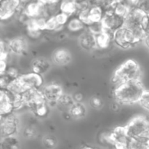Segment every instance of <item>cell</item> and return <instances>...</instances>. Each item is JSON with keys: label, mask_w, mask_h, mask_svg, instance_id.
<instances>
[{"label": "cell", "mask_w": 149, "mask_h": 149, "mask_svg": "<svg viewBox=\"0 0 149 149\" xmlns=\"http://www.w3.org/2000/svg\"><path fill=\"white\" fill-rule=\"evenodd\" d=\"M75 103L74 97L70 95L65 94L63 95L58 102L57 103V106L61 110H67V112L70 109V108Z\"/></svg>", "instance_id": "83f0119b"}, {"label": "cell", "mask_w": 149, "mask_h": 149, "mask_svg": "<svg viewBox=\"0 0 149 149\" xmlns=\"http://www.w3.org/2000/svg\"><path fill=\"white\" fill-rule=\"evenodd\" d=\"M15 95L6 89H0V116L1 117L8 116L15 111Z\"/></svg>", "instance_id": "9c48e42d"}, {"label": "cell", "mask_w": 149, "mask_h": 149, "mask_svg": "<svg viewBox=\"0 0 149 149\" xmlns=\"http://www.w3.org/2000/svg\"><path fill=\"white\" fill-rule=\"evenodd\" d=\"M59 10L65 13L70 17L77 15L78 13V7L75 0H63L59 4Z\"/></svg>", "instance_id": "7402d4cb"}, {"label": "cell", "mask_w": 149, "mask_h": 149, "mask_svg": "<svg viewBox=\"0 0 149 149\" xmlns=\"http://www.w3.org/2000/svg\"><path fill=\"white\" fill-rule=\"evenodd\" d=\"M141 67L135 60L129 59L124 62L113 73L111 81L115 86L134 80H141Z\"/></svg>", "instance_id": "7a4b0ae2"}, {"label": "cell", "mask_w": 149, "mask_h": 149, "mask_svg": "<svg viewBox=\"0 0 149 149\" xmlns=\"http://www.w3.org/2000/svg\"><path fill=\"white\" fill-rule=\"evenodd\" d=\"M95 42L97 49H107L113 42V33L103 29V31L95 34Z\"/></svg>", "instance_id": "d6986e66"}, {"label": "cell", "mask_w": 149, "mask_h": 149, "mask_svg": "<svg viewBox=\"0 0 149 149\" xmlns=\"http://www.w3.org/2000/svg\"><path fill=\"white\" fill-rule=\"evenodd\" d=\"M90 25L100 23L105 15V9L101 5L93 3L88 10Z\"/></svg>", "instance_id": "ac0fdd59"}, {"label": "cell", "mask_w": 149, "mask_h": 149, "mask_svg": "<svg viewBox=\"0 0 149 149\" xmlns=\"http://www.w3.org/2000/svg\"><path fill=\"white\" fill-rule=\"evenodd\" d=\"M113 42L122 49H129L141 43L133 32L125 26L113 33Z\"/></svg>", "instance_id": "277c9868"}, {"label": "cell", "mask_w": 149, "mask_h": 149, "mask_svg": "<svg viewBox=\"0 0 149 149\" xmlns=\"http://www.w3.org/2000/svg\"><path fill=\"white\" fill-rule=\"evenodd\" d=\"M78 42L80 47L85 51H93L96 49L95 34L88 28L81 32L78 37Z\"/></svg>", "instance_id": "9a60e30c"}, {"label": "cell", "mask_w": 149, "mask_h": 149, "mask_svg": "<svg viewBox=\"0 0 149 149\" xmlns=\"http://www.w3.org/2000/svg\"><path fill=\"white\" fill-rule=\"evenodd\" d=\"M143 42L144 45H146V47L149 49V34L146 35V36L144 37Z\"/></svg>", "instance_id": "7bdbcfd3"}, {"label": "cell", "mask_w": 149, "mask_h": 149, "mask_svg": "<svg viewBox=\"0 0 149 149\" xmlns=\"http://www.w3.org/2000/svg\"><path fill=\"white\" fill-rule=\"evenodd\" d=\"M127 133L130 139L149 135V120L146 116L134 117L125 126Z\"/></svg>", "instance_id": "3957f363"}, {"label": "cell", "mask_w": 149, "mask_h": 149, "mask_svg": "<svg viewBox=\"0 0 149 149\" xmlns=\"http://www.w3.org/2000/svg\"><path fill=\"white\" fill-rule=\"evenodd\" d=\"M81 149H98L97 148H95V147H92V146H86L83 147V148H81Z\"/></svg>", "instance_id": "f6af8a7d"}, {"label": "cell", "mask_w": 149, "mask_h": 149, "mask_svg": "<svg viewBox=\"0 0 149 149\" xmlns=\"http://www.w3.org/2000/svg\"><path fill=\"white\" fill-rule=\"evenodd\" d=\"M6 90H7L15 95H23L27 89L23 85L19 79H17L13 80Z\"/></svg>", "instance_id": "484cf974"}, {"label": "cell", "mask_w": 149, "mask_h": 149, "mask_svg": "<svg viewBox=\"0 0 149 149\" xmlns=\"http://www.w3.org/2000/svg\"><path fill=\"white\" fill-rule=\"evenodd\" d=\"M10 52L15 55H23L27 52L28 42L25 38L17 36L11 39L7 42Z\"/></svg>", "instance_id": "2e32d148"}, {"label": "cell", "mask_w": 149, "mask_h": 149, "mask_svg": "<svg viewBox=\"0 0 149 149\" xmlns=\"http://www.w3.org/2000/svg\"><path fill=\"white\" fill-rule=\"evenodd\" d=\"M50 68V63L44 58H36L32 61L31 70L36 74H42L47 72Z\"/></svg>", "instance_id": "ffe728a7"}, {"label": "cell", "mask_w": 149, "mask_h": 149, "mask_svg": "<svg viewBox=\"0 0 149 149\" xmlns=\"http://www.w3.org/2000/svg\"><path fill=\"white\" fill-rule=\"evenodd\" d=\"M42 93L47 103L49 104L53 103L57 106V103L64 94L62 87L58 84H49L42 88Z\"/></svg>", "instance_id": "30bf717a"}, {"label": "cell", "mask_w": 149, "mask_h": 149, "mask_svg": "<svg viewBox=\"0 0 149 149\" xmlns=\"http://www.w3.org/2000/svg\"><path fill=\"white\" fill-rule=\"evenodd\" d=\"M19 129V119L14 113L8 116L1 117V138L15 136Z\"/></svg>", "instance_id": "5b68a950"}, {"label": "cell", "mask_w": 149, "mask_h": 149, "mask_svg": "<svg viewBox=\"0 0 149 149\" xmlns=\"http://www.w3.org/2000/svg\"><path fill=\"white\" fill-rule=\"evenodd\" d=\"M67 113L69 114L71 118L79 119L85 116L87 113V109L86 106L82 103H75L70 108Z\"/></svg>", "instance_id": "603a6c76"}, {"label": "cell", "mask_w": 149, "mask_h": 149, "mask_svg": "<svg viewBox=\"0 0 149 149\" xmlns=\"http://www.w3.org/2000/svg\"><path fill=\"white\" fill-rule=\"evenodd\" d=\"M124 2L126 3L130 8L138 7L141 4V0H124Z\"/></svg>", "instance_id": "ab89813d"}, {"label": "cell", "mask_w": 149, "mask_h": 149, "mask_svg": "<svg viewBox=\"0 0 149 149\" xmlns=\"http://www.w3.org/2000/svg\"><path fill=\"white\" fill-rule=\"evenodd\" d=\"M49 104L47 103V101L43 102L42 103H39L37 106L33 107L31 109V111L33 112V114L39 118H44L47 116L49 113Z\"/></svg>", "instance_id": "f1b7e54d"}, {"label": "cell", "mask_w": 149, "mask_h": 149, "mask_svg": "<svg viewBox=\"0 0 149 149\" xmlns=\"http://www.w3.org/2000/svg\"><path fill=\"white\" fill-rule=\"evenodd\" d=\"M130 7L125 3L124 1L122 2H117L113 6L111 9V11L114 13L115 15H118L119 17H122L125 20L127 16L129 14L130 11Z\"/></svg>", "instance_id": "4316f807"}, {"label": "cell", "mask_w": 149, "mask_h": 149, "mask_svg": "<svg viewBox=\"0 0 149 149\" xmlns=\"http://www.w3.org/2000/svg\"><path fill=\"white\" fill-rule=\"evenodd\" d=\"M60 1H63V0H60Z\"/></svg>", "instance_id": "7dc6e473"}, {"label": "cell", "mask_w": 149, "mask_h": 149, "mask_svg": "<svg viewBox=\"0 0 149 149\" xmlns=\"http://www.w3.org/2000/svg\"><path fill=\"white\" fill-rule=\"evenodd\" d=\"M141 26L146 35L149 34V13H147L144 18L143 19Z\"/></svg>", "instance_id": "74e56055"}, {"label": "cell", "mask_w": 149, "mask_h": 149, "mask_svg": "<svg viewBox=\"0 0 149 149\" xmlns=\"http://www.w3.org/2000/svg\"><path fill=\"white\" fill-rule=\"evenodd\" d=\"M90 1H94V0H90Z\"/></svg>", "instance_id": "bcb514c9"}, {"label": "cell", "mask_w": 149, "mask_h": 149, "mask_svg": "<svg viewBox=\"0 0 149 149\" xmlns=\"http://www.w3.org/2000/svg\"><path fill=\"white\" fill-rule=\"evenodd\" d=\"M25 105L31 110L33 107L39 103L45 102V97L41 90L37 89H29L22 95Z\"/></svg>", "instance_id": "5bb4252c"}, {"label": "cell", "mask_w": 149, "mask_h": 149, "mask_svg": "<svg viewBox=\"0 0 149 149\" xmlns=\"http://www.w3.org/2000/svg\"><path fill=\"white\" fill-rule=\"evenodd\" d=\"M145 89L141 80H134L116 86L113 95L118 103L132 105L138 103Z\"/></svg>", "instance_id": "6da1fadb"}, {"label": "cell", "mask_w": 149, "mask_h": 149, "mask_svg": "<svg viewBox=\"0 0 149 149\" xmlns=\"http://www.w3.org/2000/svg\"><path fill=\"white\" fill-rule=\"evenodd\" d=\"M18 79L27 90L29 89L40 90L44 84V79L42 75L36 74L33 71L21 74Z\"/></svg>", "instance_id": "7c38bea8"}, {"label": "cell", "mask_w": 149, "mask_h": 149, "mask_svg": "<svg viewBox=\"0 0 149 149\" xmlns=\"http://www.w3.org/2000/svg\"><path fill=\"white\" fill-rule=\"evenodd\" d=\"M4 74L7 76V77H10L12 80H14V79H18L19 77H20L21 74H20V71L19 70L17 69L16 67L13 66V65H9L8 68H7V71Z\"/></svg>", "instance_id": "e575fe53"}, {"label": "cell", "mask_w": 149, "mask_h": 149, "mask_svg": "<svg viewBox=\"0 0 149 149\" xmlns=\"http://www.w3.org/2000/svg\"><path fill=\"white\" fill-rule=\"evenodd\" d=\"M54 17H55L57 23H58V25L59 26V27L61 28V29H63L64 26H66L67 23L69 21L70 18H71V17H70L69 15H66L65 13H62V12L61 11H59L58 13H56V14L54 15Z\"/></svg>", "instance_id": "1f68e13d"}, {"label": "cell", "mask_w": 149, "mask_h": 149, "mask_svg": "<svg viewBox=\"0 0 149 149\" xmlns=\"http://www.w3.org/2000/svg\"><path fill=\"white\" fill-rule=\"evenodd\" d=\"M0 19L1 22L8 21L17 14L22 7L18 0H0Z\"/></svg>", "instance_id": "8992f818"}, {"label": "cell", "mask_w": 149, "mask_h": 149, "mask_svg": "<svg viewBox=\"0 0 149 149\" xmlns=\"http://www.w3.org/2000/svg\"><path fill=\"white\" fill-rule=\"evenodd\" d=\"M42 144L47 149H52L58 145V139L53 135H46L42 138Z\"/></svg>", "instance_id": "f546056e"}, {"label": "cell", "mask_w": 149, "mask_h": 149, "mask_svg": "<svg viewBox=\"0 0 149 149\" xmlns=\"http://www.w3.org/2000/svg\"><path fill=\"white\" fill-rule=\"evenodd\" d=\"M13 80L7 77L6 74H3V75H0V89H7L10 83Z\"/></svg>", "instance_id": "8d00e7d4"}, {"label": "cell", "mask_w": 149, "mask_h": 149, "mask_svg": "<svg viewBox=\"0 0 149 149\" xmlns=\"http://www.w3.org/2000/svg\"><path fill=\"white\" fill-rule=\"evenodd\" d=\"M102 26L105 31L113 33L125 26V19L115 15L111 10L105 12V15L101 21Z\"/></svg>", "instance_id": "52a82bcc"}, {"label": "cell", "mask_w": 149, "mask_h": 149, "mask_svg": "<svg viewBox=\"0 0 149 149\" xmlns=\"http://www.w3.org/2000/svg\"><path fill=\"white\" fill-rule=\"evenodd\" d=\"M37 1H39V3H41L42 4H43L45 7H49V6L52 5H56L58 3H61L60 0H36Z\"/></svg>", "instance_id": "f35d334b"}, {"label": "cell", "mask_w": 149, "mask_h": 149, "mask_svg": "<svg viewBox=\"0 0 149 149\" xmlns=\"http://www.w3.org/2000/svg\"><path fill=\"white\" fill-rule=\"evenodd\" d=\"M90 105L93 109L99 110L103 106V100L98 96H93L90 98Z\"/></svg>", "instance_id": "d590c367"}, {"label": "cell", "mask_w": 149, "mask_h": 149, "mask_svg": "<svg viewBox=\"0 0 149 149\" xmlns=\"http://www.w3.org/2000/svg\"><path fill=\"white\" fill-rule=\"evenodd\" d=\"M112 145L114 149H128L130 138L127 133L125 127H116L111 132Z\"/></svg>", "instance_id": "ba28073f"}, {"label": "cell", "mask_w": 149, "mask_h": 149, "mask_svg": "<svg viewBox=\"0 0 149 149\" xmlns=\"http://www.w3.org/2000/svg\"><path fill=\"white\" fill-rule=\"evenodd\" d=\"M73 97H74L75 103H81V101H82L83 96L81 93H77V94L74 95V96H73Z\"/></svg>", "instance_id": "b9f144b4"}, {"label": "cell", "mask_w": 149, "mask_h": 149, "mask_svg": "<svg viewBox=\"0 0 149 149\" xmlns=\"http://www.w3.org/2000/svg\"><path fill=\"white\" fill-rule=\"evenodd\" d=\"M61 28L57 23L56 20H55L54 16H51V17H47V23H46V31L49 32H55L58 31Z\"/></svg>", "instance_id": "836d02e7"}, {"label": "cell", "mask_w": 149, "mask_h": 149, "mask_svg": "<svg viewBox=\"0 0 149 149\" xmlns=\"http://www.w3.org/2000/svg\"><path fill=\"white\" fill-rule=\"evenodd\" d=\"M52 61L58 65L63 66L68 65L72 60V55L70 51L65 48H58L52 54Z\"/></svg>", "instance_id": "e0dca14e"}, {"label": "cell", "mask_w": 149, "mask_h": 149, "mask_svg": "<svg viewBox=\"0 0 149 149\" xmlns=\"http://www.w3.org/2000/svg\"><path fill=\"white\" fill-rule=\"evenodd\" d=\"M23 11L30 19L40 17H45L47 18L48 17L47 7L36 0L30 1L29 3L23 5Z\"/></svg>", "instance_id": "8fae6325"}, {"label": "cell", "mask_w": 149, "mask_h": 149, "mask_svg": "<svg viewBox=\"0 0 149 149\" xmlns=\"http://www.w3.org/2000/svg\"><path fill=\"white\" fill-rule=\"evenodd\" d=\"M128 149H149V135L130 139Z\"/></svg>", "instance_id": "cb8c5ba5"}, {"label": "cell", "mask_w": 149, "mask_h": 149, "mask_svg": "<svg viewBox=\"0 0 149 149\" xmlns=\"http://www.w3.org/2000/svg\"><path fill=\"white\" fill-rule=\"evenodd\" d=\"M23 135L26 139H34L38 135V130L36 126L29 125L23 129Z\"/></svg>", "instance_id": "4dcf8cb0"}, {"label": "cell", "mask_w": 149, "mask_h": 149, "mask_svg": "<svg viewBox=\"0 0 149 149\" xmlns=\"http://www.w3.org/2000/svg\"><path fill=\"white\" fill-rule=\"evenodd\" d=\"M146 12L141 9V7L131 8L129 14L125 20V27L129 29L141 26L143 19L146 15Z\"/></svg>", "instance_id": "4fadbf2b"}, {"label": "cell", "mask_w": 149, "mask_h": 149, "mask_svg": "<svg viewBox=\"0 0 149 149\" xmlns=\"http://www.w3.org/2000/svg\"><path fill=\"white\" fill-rule=\"evenodd\" d=\"M138 104L144 111L149 113V90H145L138 101Z\"/></svg>", "instance_id": "d6a6232c"}, {"label": "cell", "mask_w": 149, "mask_h": 149, "mask_svg": "<svg viewBox=\"0 0 149 149\" xmlns=\"http://www.w3.org/2000/svg\"><path fill=\"white\" fill-rule=\"evenodd\" d=\"M65 27L70 33L80 34L81 32L84 31L87 29V26L76 15L71 17Z\"/></svg>", "instance_id": "44dd1931"}, {"label": "cell", "mask_w": 149, "mask_h": 149, "mask_svg": "<svg viewBox=\"0 0 149 149\" xmlns=\"http://www.w3.org/2000/svg\"><path fill=\"white\" fill-rule=\"evenodd\" d=\"M20 2V4H22V5H25V4H26L27 3H29V1H30V0H18Z\"/></svg>", "instance_id": "ee69618b"}, {"label": "cell", "mask_w": 149, "mask_h": 149, "mask_svg": "<svg viewBox=\"0 0 149 149\" xmlns=\"http://www.w3.org/2000/svg\"><path fill=\"white\" fill-rule=\"evenodd\" d=\"M20 141L16 135L1 138V149H20Z\"/></svg>", "instance_id": "d4e9b609"}, {"label": "cell", "mask_w": 149, "mask_h": 149, "mask_svg": "<svg viewBox=\"0 0 149 149\" xmlns=\"http://www.w3.org/2000/svg\"><path fill=\"white\" fill-rule=\"evenodd\" d=\"M9 65H7V61L0 60V75H3L6 73Z\"/></svg>", "instance_id": "60d3db41"}]
</instances>
